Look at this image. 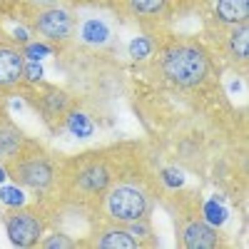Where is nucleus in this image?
I'll return each instance as SVG.
<instances>
[{
	"mask_svg": "<svg viewBox=\"0 0 249 249\" xmlns=\"http://www.w3.org/2000/svg\"><path fill=\"white\" fill-rule=\"evenodd\" d=\"M0 202H3L5 207H23L28 204V195L20 184H10V187H0Z\"/></svg>",
	"mask_w": 249,
	"mask_h": 249,
	"instance_id": "23",
	"label": "nucleus"
},
{
	"mask_svg": "<svg viewBox=\"0 0 249 249\" xmlns=\"http://www.w3.org/2000/svg\"><path fill=\"white\" fill-rule=\"evenodd\" d=\"M117 162L120 142L62 157L55 197L48 202L53 214H80L90 222L100 219V204L117 175Z\"/></svg>",
	"mask_w": 249,
	"mask_h": 249,
	"instance_id": "3",
	"label": "nucleus"
},
{
	"mask_svg": "<svg viewBox=\"0 0 249 249\" xmlns=\"http://www.w3.org/2000/svg\"><path fill=\"white\" fill-rule=\"evenodd\" d=\"M62 155L45 147L40 140L25 137V142L18 147V152L3 162L8 179L20 184L23 190L33 192L35 202H50L55 197L57 175H60Z\"/></svg>",
	"mask_w": 249,
	"mask_h": 249,
	"instance_id": "4",
	"label": "nucleus"
},
{
	"mask_svg": "<svg viewBox=\"0 0 249 249\" xmlns=\"http://www.w3.org/2000/svg\"><path fill=\"white\" fill-rule=\"evenodd\" d=\"M162 207H167L172 217V227L177 234V244L182 249H219L227 247L224 232L212 227L202 217V197L195 190H164Z\"/></svg>",
	"mask_w": 249,
	"mask_h": 249,
	"instance_id": "5",
	"label": "nucleus"
},
{
	"mask_svg": "<svg viewBox=\"0 0 249 249\" xmlns=\"http://www.w3.org/2000/svg\"><path fill=\"white\" fill-rule=\"evenodd\" d=\"M199 37L210 45L227 72H234L242 80L249 75V25L202 30Z\"/></svg>",
	"mask_w": 249,
	"mask_h": 249,
	"instance_id": "9",
	"label": "nucleus"
},
{
	"mask_svg": "<svg viewBox=\"0 0 249 249\" xmlns=\"http://www.w3.org/2000/svg\"><path fill=\"white\" fill-rule=\"evenodd\" d=\"M222 62L202 37L182 35L170 30L155 37V53L135 65L137 82L152 92H164L162 100H140L142 107L162 102L172 107H184L190 115H222L232 110L227 102Z\"/></svg>",
	"mask_w": 249,
	"mask_h": 249,
	"instance_id": "1",
	"label": "nucleus"
},
{
	"mask_svg": "<svg viewBox=\"0 0 249 249\" xmlns=\"http://www.w3.org/2000/svg\"><path fill=\"white\" fill-rule=\"evenodd\" d=\"M164 195L157 175L155 155L144 142H120L117 175L110 182L100 204V219L130 224L155 214V207Z\"/></svg>",
	"mask_w": 249,
	"mask_h": 249,
	"instance_id": "2",
	"label": "nucleus"
},
{
	"mask_svg": "<svg viewBox=\"0 0 249 249\" xmlns=\"http://www.w3.org/2000/svg\"><path fill=\"white\" fill-rule=\"evenodd\" d=\"M0 222L5 227L10 244L20 249H33L43 239L48 230H53V212L48 202H33L23 207H5L0 212Z\"/></svg>",
	"mask_w": 249,
	"mask_h": 249,
	"instance_id": "8",
	"label": "nucleus"
},
{
	"mask_svg": "<svg viewBox=\"0 0 249 249\" xmlns=\"http://www.w3.org/2000/svg\"><path fill=\"white\" fill-rule=\"evenodd\" d=\"M25 105L37 115V120L48 127L50 135H60L62 122H65V115L80 102V97L60 85H53V82L37 80V82H20V85L13 90Z\"/></svg>",
	"mask_w": 249,
	"mask_h": 249,
	"instance_id": "7",
	"label": "nucleus"
},
{
	"mask_svg": "<svg viewBox=\"0 0 249 249\" xmlns=\"http://www.w3.org/2000/svg\"><path fill=\"white\" fill-rule=\"evenodd\" d=\"M57 53V48L55 45H50V43H45V40H30V43H25L23 45V55H25V60H45L48 55H55Z\"/></svg>",
	"mask_w": 249,
	"mask_h": 249,
	"instance_id": "21",
	"label": "nucleus"
},
{
	"mask_svg": "<svg viewBox=\"0 0 249 249\" xmlns=\"http://www.w3.org/2000/svg\"><path fill=\"white\" fill-rule=\"evenodd\" d=\"M152 53H155V37L152 35L140 33V35H135L127 43V57L135 62V65H137V62H144Z\"/></svg>",
	"mask_w": 249,
	"mask_h": 249,
	"instance_id": "18",
	"label": "nucleus"
},
{
	"mask_svg": "<svg viewBox=\"0 0 249 249\" xmlns=\"http://www.w3.org/2000/svg\"><path fill=\"white\" fill-rule=\"evenodd\" d=\"M25 55L23 45L15 43L8 28L0 23V90H15L23 82Z\"/></svg>",
	"mask_w": 249,
	"mask_h": 249,
	"instance_id": "14",
	"label": "nucleus"
},
{
	"mask_svg": "<svg viewBox=\"0 0 249 249\" xmlns=\"http://www.w3.org/2000/svg\"><path fill=\"white\" fill-rule=\"evenodd\" d=\"M8 179V172H5V167H3V162H0V184H3Z\"/></svg>",
	"mask_w": 249,
	"mask_h": 249,
	"instance_id": "25",
	"label": "nucleus"
},
{
	"mask_svg": "<svg viewBox=\"0 0 249 249\" xmlns=\"http://www.w3.org/2000/svg\"><path fill=\"white\" fill-rule=\"evenodd\" d=\"M202 217L207 219V222H210L212 227H222L227 219H230V212H227L224 210V207H222V202L219 199H202Z\"/></svg>",
	"mask_w": 249,
	"mask_h": 249,
	"instance_id": "20",
	"label": "nucleus"
},
{
	"mask_svg": "<svg viewBox=\"0 0 249 249\" xmlns=\"http://www.w3.org/2000/svg\"><path fill=\"white\" fill-rule=\"evenodd\" d=\"M43 65L37 60H25V70H23V82H37L43 80Z\"/></svg>",
	"mask_w": 249,
	"mask_h": 249,
	"instance_id": "24",
	"label": "nucleus"
},
{
	"mask_svg": "<svg viewBox=\"0 0 249 249\" xmlns=\"http://www.w3.org/2000/svg\"><path fill=\"white\" fill-rule=\"evenodd\" d=\"M40 249H75L77 247V239L72 234H68L65 230H57V227H53V230H48L43 234V239L37 242Z\"/></svg>",
	"mask_w": 249,
	"mask_h": 249,
	"instance_id": "19",
	"label": "nucleus"
},
{
	"mask_svg": "<svg viewBox=\"0 0 249 249\" xmlns=\"http://www.w3.org/2000/svg\"><path fill=\"white\" fill-rule=\"evenodd\" d=\"M197 0H110V13L144 35H164L184 18L195 15Z\"/></svg>",
	"mask_w": 249,
	"mask_h": 249,
	"instance_id": "6",
	"label": "nucleus"
},
{
	"mask_svg": "<svg viewBox=\"0 0 249 249\" xmlns=\"http://www.w3.org/2000/svg\"><path fill=\"white\" fill-rule=\"evenodd\" d=\"M72 45L90 50V53H102V55H117V30L107 15L102 10H77V23H75V37Z\"/></svg>",
	"mask_w": 249,
	"mask_h": 249,
	"instance_id": "11",
	"label": "nucleus"
},
{
	"mask_svg": "<svg viewBox=\"0 0 249 249\" xmlns=\"http://www.w3.org/2000/svg\"><path fill=\"white\" fill-rule=\"evenodd\" d=\"M130 234L137 239L140 247H157L160 239H157V232L152 230V217H144V219H135L127 224Z\"/></svg>",
	"mask_w": 249,
	"mask_h": 249,
	"instance_id": "17",
	"label": "nucleus"
},
{
	"mask_svg": "<svg viewBox=\"0 0 249 249\" xmlns=\"http://www.w3.org/2000/svg\"><path fill=\"white\" fill-rule=\"evenodd\" d=\"M77 247H97V249H140L137 239L130 234L127 224L95 219L90 230L77 239Z\"/></svg>",
	"mask_w": 249,
	"mask_h": 249,
	"instance_id": "13",
	"label": "nucleus"
},
{
	"mask_svg": "<svg viewBox=\"0 0 249 249\" xmlns=\"http://www.w3.org/2000/svg\"><path fill=\"white\" fill-rule=\"evenodd\" d=\"M195 15L202 20V30L249 25V0H197Z\"/></svg>",
	"mask_w": 249,
	"mask_h": 249,
	"instance_id": "12",
	"label": "nucleus"
},
{
	"mask_svg": "<svg viewBox=\"0 0 249 249\" xmlns=\"http://www.w3.org/2000/svg\"><path fill=\"white\" fill-rule=\"evenodd\" d=\"M62 130L70 132L72 137L88 140V137H92V135H95L97 124H95L92 115H90L88 110H82V107H80V102H77V105H75V107H72V110L65 115V122H62Z\"/></svg>",
	"mask_w": 249,
	"mask_h": 249,
	"instance_id": "16",
	"label": "nucleus"
},
{
	"mask_svg": "<svg viewBox=\"0 0 249 249\" xmlns=\"http://www.w3.org/2000/svg\"><path fill=\"white\" fill-rule=\"evenodd\" d=\"M10 92L13 90H0V162L10 160L28 137L23 130H20V124L10 117V110H8Z\"/></svg>",
	"mask_w": 249,
	"mask_h": 249,
	"instance_id": "15",
	"label": "nucleus"
},
{
	"mask_svg": "<svg viewBox=\"0 0 249 249\" xmlns=\"http://www.w3.org/2000/svg\"><path fill=\"white\" fill-rule=\"evenodd\" d=\"M157 175H160V182L164 190H179L187 182V177L179 167H157Z\"/></svg>",
	"mask_w": 249,
	"mask_h": 249,
	"instance_id": "22",
	"label": "nucleus"
},
{
	"mask_svg": "<svg viewBox=\"0 0 249 249\" xmlns=\"http://www.w3.org/2000/svg\"><path fill=\"white\" fill-rule=\"evenodd\" d=\"M75 23H77V10H72L70 5H55V8L33 10L23 20V25L33 33V37L37 35L40 40L55 45L57 50L72 43Z\"/></svg>",
	"mask_w": 249,
	"mask_h": 249,
	"instance_id": "10",
	"label": "nucleus"
}]
</instances>
